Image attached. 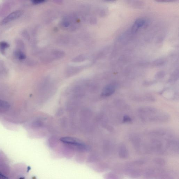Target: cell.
Returning a JSON list of instances; mask_svg holds the SVG:
<instances>
[{
  "label": "cell",
  "mask_w": 179,
  "mask_h": 179,
  "mask_svg": "<svg viewBox=\"0 0 179 179\" xmlns=\"http://www.w3.org/2000/svg\"><path fill=\"white\" fill-rule=\"evenodd\" d=\"M60 140L65 144L77 147L78 148L82 149H86V145H85L82 141L77 138L70 137H65L62 138Z\"/></svg>",
  "instance_id": "1"
},
{
  "label": "cell",
  "mask_w": 179,
  "mask_h": 179,
  "mask_svg": "<svg viewBox=\"0 0 179 179\" xmlns=\"http://www.w3.org/2000/svg\"><path fill=\"white\" fill-rule=\"evenodd\" d=\"M23 14V11L21 10H17L14 11L8 15L1 22V24H4L12 21L19 18Z\"/></svg>",
  "instance_id": "2"
},
{
  "label": "cell",
  "mask_w": 179,
  "mask_h": 179,
  "mask_svg": "<svg viewBox=\"0 0 179 179\" xmlns=\"http://www.w3.org/2000/svg\"><path fill=\"white\" fill-rule=\"evenodd\" d=\"M125 174L131 178L135 179L140 177L141 176V171L139 170L134 169L131 168H127L125 170Z\"/></svg>",
  "instance_id": "3"
},
{
  "label": "cell",
  "mask_w": 179,
  "mask_h": 179,
  "mask_svg": "<svg viewBox=\"0 0 179 179\" xmlns=\"http://www.w3.org/2000/svg\"><path fill=\"white\" fill-rule=\"evenodd\" d=\"M118 155L119 157L122 159H126L129 158V152L125 145H122L119 147V148Z\"/></svg>",
  "instance_id": "4"
},
{
  "label": "cell",
  "mask_w": 179,
  "mask_h": 179,
  "mask_svg": "<svg viewBox=\"0 0 179 179\" xmlns=\"http://www.w3.org/2000/svg\"><path fill=\"white\" fill-rule=\"evenodd\" d=\"M115 85L110 84L107 86L105 88L102 93V95L105 97L110 96L115 92Z\"/></svg>",
  "instance_id": "5"
},
{
  "label": "cell",
  "mask_w": 179,
  "mask_h": 179,
  "mask_svg": "<svg viewBox=\"0 0 179 179\" xmlns=\"http://www.w3.org/2000/svg\"><path fill=\"white\" fill-rule=\"evenodd\" d=\"M155 178L156 179H174L171 174L165 172H161L158 174L156 173Z\"/></svg>",
  "instance_id": "6"
},
{
  "label": "cell",
  "mask_w": 179,
  "mask_h": 179,
  "mask_svg": "<svg viewBox=\"0 0 179 179\" xmlns=\"http://www.w3.org/2000/svg\"><path fill=\"white\" fill-rule=\"evenodd\" d=\"M156 173L154 170H148L145 171L144 177L145 179H153L155 178Z\"/></svg>",
  "instance_id": "7"
},
{
  "label": "cell",
  "mask_w": 179,
  "mask_h": 179,
  "mask_svg": "<svg viewBox=\"0 0 179 179\" xmlns=\"http://www.w3.org/2000/svg\"><path fill=\"white\" fill-rule=\"evenodd\" d=\"M147 22L145 21V20L144 19L140 18L136 20L134 23V24L139 29L140 27H142L143 26H146L147 24Z\"/></svg>",
  "instance_id": "8"
},
{
  "label": "cell",
  "mask_w": 179,
  "mask_h": 179,
  "mask_svg": "<svg viewBox=\"0 0 179 179\" xmlns=\"http://www.w3.org/2000/svg\"><path fill=\"white\" fill-rule=\"evenodd\" d=\"M105 179H121V176L119 174L113 173H109L105 174Z\"/></svg>",
  "instance_id": "9"
},
{
  "label": "cell",
  "mask_w": 179,
  "mask_h": 179,
  "mask_svg": "<svg viewBox=\"0 0 179 179\" xmlns=\"http://www.w3.org/2000/svg\"><path fill=\"white\" fill-rule=\"evenodd\" d=\"M128 3L135 8H140L144 6L143 2L139 1H129Z\"/></svg>",
  "instance_id": "10"
},
{
  "label": "cell",
  "mask_w": 179,
  "mask_h": 179,
  "mask_svg": "<svg viewBox=\"0 0 179 179\" xmlns=\"http://www.w3.org/2000/svg\"><path fill=\"white\" fill-rule=\"evenodd\" d=\"M153 161L155 164L160 165V166H164L166 164V161L163 158H154Z\"/></svg>",
  "instance_id": "11"
},
{
  "label": "cell",
  "mask_w": 179,
  "mask_h": 179,
  "mask_svg": "<svg viewBox=\"0 0 179 179\" xmlns=\"http://www.w3.org/2000/svg\"><path fill=\"white\" fill-rule=\"evenodd\" d=\"M9 44L7 42L3 41L0 42V51L3 54L5 53V49L9 47Z\"/></svg>",
  "instance_id": "12"
},
{
  "label": "cell",
  "mask_w": 179,
  "mask_h": 179,
  "mask_svg": "<svg viewBox=\"0 0 179 179\" xmlns=\"http://www.w3.org/2000/svg\"><path fill=\"white\" fill-rule=\"evenodd\" d=\"M144 161L143 160H136L134 161L129 163L128 165L129 166H137V165H141L144 164Z\"/></svg>",
  "instance_id": "13"
},
{
  "label": "cell",
  "mask_w": 179,
  "mask_h": 179,
  "mask_svg": "<svg viewBox=\"0 0 179 179\" xmlns=\"http://www.w3.org/2000/svg\"><path fill=\"white\" fill-rule=\"evenodd\" d=\"M18 57L20 60H23L26 58V56L24 53L21 52H19L18 53Z\"/></svg>",
  "instance_id": "14"
},
{
  "label": "cell",
  "mask_w": 179,
  "mask_h": 179,
  "mask_svg": "<svg viewBox=\"0 0 179 179\" xmlns=\"http://www.w3.org/2000/svg\"><path fill=\"white\" fill-rule=\"evenodd\" d=\"M131 121V118L129 116H124V118H123V122H129Z\"/></svg>",
  "instance_id": "15"
},
{
  "label": "cell",
  "mask_w": 179,
  "mask_h": 179,
  "mask_svg": "<svg viewBox=\"0 0 179 179\" xmlns=\"http://www.w3.org/2000/svg\"><path fill=\"white\" fill-rule=\"evenodd\" d=\"M44 2L45 1L43 0H35L32 1V3L35 4H38L44 3Z\"/></svg>",
  "instance_id": "16"
},
{
  "label": "cell",
  "mask_w": 179,
  "mask_h": 179,
  "mask_svg": "<svg viewBox=\"0 0 179 179\" xmlns=\"http://www.w3.org/2000/svg\"><path fill=\"white\" fill-rule=\"evenodd\" d=\"M164 73L162 72H160L158 73L157 74V77L158 78H161L163 77L164 76Z\"/></svg>",
  "instance_id": "17"
},
{
  "label": "cell",
  "mask_w": 179,
  "mask_h": 179,
  "mask_svg": "<svg viewBox=\"0 0 179 179\" xmlns=\"http://www.w3.org/2000/svg\"><path fill=\"white\" fill-rule=\"evenodd\" d=\"M0 179H8V178L0 172Z\"/></svg>",
  "instance_id": "18"
}]
</instances>
